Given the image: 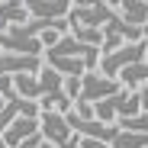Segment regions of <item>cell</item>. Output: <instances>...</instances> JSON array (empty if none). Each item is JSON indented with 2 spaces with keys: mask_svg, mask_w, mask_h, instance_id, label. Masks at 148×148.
Returning a JSON list of instances; mask_svg holds the SVG:
<instances>
[{
  "mask_svg": "<svg viewBox=\"0 0 148 148\" xmlns=\"http://www.w3.org/2000/svg\"><path fill=\"white\" fill-rule=\"evenodd\" d=\"M116 16V7L100 3V0H81V3H71L68 10V26L71 29H106V23Z\"/></svg>",
  "mask_w": 148,
  "mask_h": 148,
  "instance_id": "1",
  "label": "cell"
},
{
  "mask_svg": "<svg viewBox=\"0 0 148 148\" xmlns=\"http://www.w3.org/2000/svg\"><path fill=\"white\" fill-rule=\"evenodd\" d=\"M145 61V39L142 42H129L116 48V52H100V64H97V71L103 74V77H119V71H126L129 64H138Z\"/></svg>",
  "mask_w": 148,
  "mask_h": 148,
  "instance_id": "2",
  "label": "cell"
},
{
  "mask_svg": "<svg viewBox=\"0 0 148 148\" xmlns=\"http://www.w3.org/2000/svg\"><path fill=\"white\" fill-rule=\"evenodd\" d=\"M122 87H119V81H113V77H103L100 71H87L84 77H81V97L74 103H100V100H106V97H113V93H119Z\"/></svg>",
  "mask_w": 148,
  "mask_h": 148,
  "instance_id": "3",
  "label": "cell"
},
{
  "mask_svg": "<svg viewBox=\"0 0 148 148\" xmlns=\"http://www.w3.org/2000/svg\"><path fill=\"white\" fill-rule=\"evenodd\" d=\"M42 58H26V55H10L0 52V77H16V74H36L42 71Z\"/></svg>",
  "mask_w": 148,
  "mask_h": 148,
  "instance_id": "4",
  "label": "cell"
},
{
  "mask_svg": "<svg viewBox=\"0 0 148 148\" xmlns=\"http://www.w3.org/2000/svg\"><path fill=\"white\" fill-rule=\"evenodd\" d=\"M39 132V119H32V116H16L13 122H10V129H3V145L7 148H19L23 142H26L29 135H36Z\"/></svg>",
  "mask_w": 148,
  "mask_h": 148,
  "instance_id": "5",
  "label": "cell"
},
{
  "mask_svg": "<svg viewBox=\"0 0 148 148\" xmlns=\"http://www.w3.org/2000/svg\"><path fill=\"white\" fill-rule=\"evenodd\" d=\"M26 10H29V19H68L71 3L68 0H29Z\"/></svg>",
  "mask_w": 148,
  "mask_h": 148,
  "instance_id": "6",
  "label": "cell"
},
{
  "mask_svg": "<svg viewBox=\"0 0 148 148\" xmlns=\"http://www.w3.org/2000/svg\"><path fill=\"white\" fill-rule=\"evenodd\" d=\"M116 13H119L122 23H129V26L148 29V0H122L116 7Z\"/></svg>",
  "mask_w": 148,
  "mask_h": 148,
  "instance_id": "7",
  "label": "cell"
},
{
  "mask_svg": "<svg viewBox=\"0 0 148 148\" xmlns=\"http://www.w3.org/2000/svg\"><path fill=\"white\" fill-rule=\"evenodd\" d=\"M26 23H29L26 0H3V3H0V29H10V26H26Z\"/></svg>",
  "mask_w": 148,
  "mask_h": 148,
  "instance_id": "8",
  "label": "cell"
},
{
  "mask_svg": "<svg viewBox=\"0 0 148 148\" xmlns=\"http://www.w3.org/2000/svg\"><path fill=\"white\" fill-rule=\"evenodd\" d=\"M119 87L122 90H129V93H138L145 84H148V64L145 61H138V64H129L126 71H119Z\"/></svg>",
  "mask_w": 148,
  "mask_h": 148,
  "instance_id": "9",
  "label": "cell"
},
{
  "mask_svg": "<svg viewBox=\"0 0 148 148\" xmlns=\"http://www.w3.org/2000/svg\"><path fill=\"white\" fill-rule=\"evenodd\" d=\"M61 90H64V97L74 103L81 97V77H64V84H61Z\"/></svg>",
  "mask_w": 148,
  "mask_h": 148,
  "instance_id": "10",
  "label": "cell"
},
{
  "mask_svg": "<svg viewBox=\"0 0 148 148\" xmlns=\"http://www.w3.org/2000/svg\"><path fill=\"white\" fill-rule=\"evenodd\" d=\"M42 145H45V138H42V132H36V135H29L26 142H23L19 148H42Z\"/></svg>",
  "mask_w": 148,
  "mask_h": 148,
  "instance_id": "11",
  "label": "cell"
},
{
  "mask_svg": "<svg viewBox=\"0 0 148 148\" xmlns=\"http://www.w3.org/2000/svg\"><path fill=\"white\" fill-rule=\"evenodd\" d=\"M81 148H113L106 142H93V138H81Z\"/></svg>",
  "mask_w": 148,
  "mask_h": 148,
  "instance_id": "12",
  "label": "cell"
},
{
  "mask_svg": "<svg viewBox=\"0 0 148 148\" xmlns=\"http://www.w3.org/2000/svg\"><path fill=\"white\" fill-rule=\"evenodd\" d=\"M145 64H148V39H145Z\"/></svg>",
  "mask_w": 148,
  "mask_h": 148,
  "instance_id": "13",
  "label": "cell"
},
{
  "mask_svg": "<svg viewBox=\"0 0 148 148\" xmlns=\"http://www.w3.org/2000/svg\"><path fill=\"white\" fill-rule=\"evenodd\" d=\"M42 148H55V145H48V142H45V145H42Z\"/></svg>",
  "mask_w": 148,
  "mask_h": 148,
  "instance_id": "14",
  "label": "cell"
},
{
  "mask_svg": "<svg viewBox=\"0 0 148 148\" xmlns=\"http://www.w3.org/2000/svg\"><path fill=\"white\" fill-rule=\"evenodd\" d=\"M0 148H7V145H3V138H0Z\"/></svg>",
  "mask_w": 148,
  "mask_h": 148,
  "instance_id": "15",
  "label": "cell"
},
{
  "mask_svg": "<svg viewBox=\"0 0 148 148\" xmlns=\"http://www.w3.org/2000/svg\"><path fill=\"white\" fill-rule=\"evenodd\" d=\"M145 87H148V84H145Z\"/></svg>",
  "mask_w": 148,
  "mask_h": 148,
  "instance_id": "16",
  "label": "cell"
}]
</instances>
